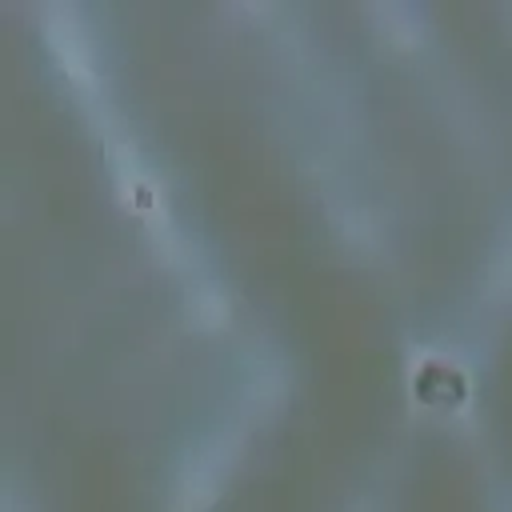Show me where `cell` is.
<instances>
[{"label": "cell", "mask_w": 512, "mask_h": 512, "mask_svg": "<svg viewBox=\"0 0 512 512\" xmlns=\"http://www.w3.org/2000/svg\"><path fill=\"white\" fill-rule=\"evenodd\" d=\"M508 268H512V248H508Z\"/></svg>", "instance_id": "obj_2"}, {"label": "cell", "mask_w": 512, "mask_h": 512, "mask_svg": "<svg viewBox=\"0 0 512 512\" xmlns=\"http://www.w3.org/2000/svg\"><path fill=\"white\" fill-rule=\"evenodd\" d=\"M44 32H48L52 52L64 60V68H68L72 76H84L88 44H84V36H80V28H76L72 12H68V8H60V4H52V8L44 12Z\"/></svg>", "instance_id": "obj_1"}]
</instances>
